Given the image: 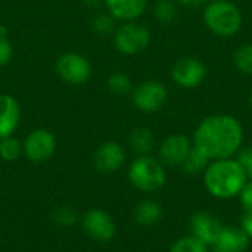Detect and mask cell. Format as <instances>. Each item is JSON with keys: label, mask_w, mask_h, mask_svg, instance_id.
I'll use <instances>...</instances> for the list:
<instances>
[{"label": "cell", "mask_w": 252, "mask_h": 252, "mask_svg": "<svg viewBox=\"0 0 252 252\" xmlns=\"http://www.w3.org/2000/svg\"><path fill=\"white\" fill-rule=\"evenodd\" d=\"M244 142V127L230 114H214L204 118L193 133V143L210 159L232 158Z\"/></svg>", "instance_id": "obj_1"}, {"label": "cell", "mask_w": 252, "mask_h": 252, "mask_svg": "<svg viewBox=\"0 0 252 252\" xmlns=\"http://www.w3.org/2000/svg\"><path fill=\"white\" fill-rule=\"evenodd\" d=\"M247 182L248 177L242 165L232 158L216 159L204 171L207 190L219 199H229L239 195Z\"/></svg>", "instance_id": "obj_2"}, {"label": "cell", "mask_w": 252, "mask_h": 252, "mask_svg": "<svg viewBox=\"0 0 252 252\" xmlns=\"http://www.w3.org/2000/svg\"><path fill=\"white\" fill-rule=\"evenodd\" d=\"M205 27L220 38H230L236 35L244 24L241 9L230 0H213L202 13Z\"/></svg>", "instance_id": "obj_3"}, {"label": "cell", "mask_w": 252, "mask_h": 252, "mask_svg": "<svg viewBox=\"0 0 252 252\" xmlns=\"http://www.w3.org/2000/svg\"><path fill=\"white\" fill-rule=\"evenodd\" d=\"M128 180L142 192H155L165 185L167 174L159 159L149 155H142L130 164Z\"/></svg>", "instance_id": "obj_4"}, {"label": "cell", "mask_w": 252, "mask_h": 252, "mask_svg": "<svg viewBox=\"0 0 252 252\" xmlns=\"http://www.w3.org/2000/svg\"><path fill=\"white\" fill-rule=\"evenodd\" d=\"M151 41V30L145 24H140L137 21L121 22V25H118L115 32L112 34L114 47L126 56H134L145 52L149 47Z\"/></svg>", "instance_id": "obj_5"}, {"label": "cell", "mask_w": 252, "mask_h": 252, "mask_svg": "<svg viewBox=\"0 0 252 252\" xmlns=\"http://www.w3.org/2000/svg\"><path fill=\"white\" fill-rule=\"evenodd\" d=\"M55 72L68 86H83L90 80L93 65L87 56L77 52H66L56 58Z\"/></svg>", "instance_id": "obj_6"}, {"label": "cell", "mask_w": 252, "mask_h": 252, "mask_svg": "<svg viewBox=\"0 0 252 252\" xmlns=\"http://www.w3.org/2000/svg\"><path fill=\"white\" fill-rule=\"evenodd\" d=\"M168 100L167 87L158 80H145L131 90V102L136 109L145 114L161 111Z\"/></svg>", "instance_id": "obj_7"}, {"label": "cell", "mask_w": 252, "mask_h": 252, "mask_svg": "<svg viewBox=\"0 0 252 252\" xmlns=\"http://www.w3.org/2000/svg\"><path fill=\"white\" fill-rule=\"evenodd\" d=\"M56 137L47 128H35L30 131L22 143L24 155L34 164L47 162L56 152Z\"/></svg>", "instance_id": "obj_8"}, {"label": "cell", "mask_w": 252, "mask_h": 252, "mask_svg": "<svg viewBox=\"0 0 252 252\" xmlns=\"http://www.w3.org/2000/svg\"><path fill=\"white\" fill-rule=\"evenodd\" d=\"M207 65L195 56H183L177 59L170 71L171 80L182 89L199 87L207 78Z\"/></svg>", "instance_id": "obj_9"}, {"label": "cell", "mask_w": 252, "mask_h": 252, "mask_svg": "<svg viewBox=\"0 0 252 252\" xmlns=\"http://www.w3.org/2000/svg\"><path fill=\"white\" fill-rule=\"evenodd\" d=\"M81 226L84 233L96 242H109L117 233L112 216L100 208L89 210L81 219Z\"/></svg>", "instance_id": "obj_10"}, {"label": "cell", "mask_w": 252, "mask_h": 252, "mask_svg": "<svg viewBox=\"0 0 252 252\" xmlns=\"http://www.w3.org/2000/svg\"><path fill=\"white\" fill-rule=\"evenodd\" d=\"M192 149L190 140L185 134H171L165 137L158 148V158L162 165H182Z\"/></svg>", "instance_id": "obj_11"}, {"label": "cell", "mask_w": 252, "mask_h": 252, "mask_svg": "<svg viewBox=\"0 0 252 252\" xmlns=\"http://www.w3.org/2000/svg\"><path fill=\"white\" fill-rule=\"evenodd\" d=\"M126 162V151L117 142H103L93 154V165L103 174L118 171Z\"/></svg>", "instance_id": "obj_12"}, {"label": "cell", "mask_w": 252, "mask_h": 252, "mask_svg": "<svg viewBox=\"0 0 252 252\" xmlns=\"http://www.w3.org/2000/svg\"><path fill=\"white\" fill-rule=\"evenodd\" d=\"M223 227L224 226L216 216L205 211H198L190 217L192 236H195L205 245H213Z\"/></svg>", "instance_id": "obj_13"}, {"label": "cell", "mask_w": 252, "mask_h": 252, "mask_svg": "<svg viewBox=\"0 0 252 252\" xmlns=\"http://www.w3.org/2000/svg\"><path fill=\"white\" fill-rule=\"evenodd\" d=\"M22 117L18 99L9 93H0V139L13 136Z\"/></svg>", "instance_id": "obj_14"}, {"label": "cell", "mask_w": 252, "mask_h": 252, "mask_svg": "<svg viewBox=\"0 0 252 252\" xmlns=\"http://www.w3.org/2000/svg\"><path fill=\"white\" fill-rule=\"evenodd\" d=\"M214 252H245L250 247V238L236 226H224L211 245Z\"/></svg>", "instance_id": "obj_15"}, {"label": "cell", "mask_w": 252, "mask_h": 252, "mask_svg": "<svg viewBox=\"0 0 252 252\" xmlns=\"http://www.w3.org/2000/svg\"><path fill=\"white\" fill-rule=\"evenodd\" d=\"M149 0H103L106 12L118 22L137 21L148 9Z\"/></svg>", "instance_id": "obj_16"}, {"label": "cell", "mask_w": 252, "mask_h": 252, "mask_svg": "<svg viewBox=\"0 0 252 252\" xmlns=\"http://www.w3.org/2000/svg\"><path fill=\"white\" fill-rule=\"evenodd\" d=\"M133 217H134V221L140 226H145V227L154 226L162 219V207L157 201L145 199L136 205Z\"/></svg>", "instance_id": "obj_17"}, {"label": "cell", "mask_w": 252, "mask_h": 252, "mask_svg": "<svg viewBox=\"0 0 252 252\" xmlns=\"http://www.w3.org/2000/svg\"><path fill=\"white\" fill-rule=\"evenodd\" d=\"M154 145H155L154 133L146 127H137L128 136V146L137 157L148 155L154 149Z\"/></svg>", "instance_id": "obj_18"}, {"label": "cell", "mask_w": 252, "mask_h": 252, "mask_svg": "<svg viewBox=\"0 0 252 252\" xmlns=\"http://www.w3.org/2000/svg\"><path fill=\"white\" fill-rule=\"evenodd\" d=\"M106 89H108V92L111 94L118 96V97H124L127 94H131L133 81H131V78L126 72L115 71V72L108 75V78H106Z\"/></svg>", "instance_id": "obj_19"}, {"label": "cell", "mask_w": 252, "mask_h": 252, "mask_svg": "<svg viewBox=\"0 0 252 252\" xmlns=\"http://www.w3.org/2000/svg\"><path fill=\"white\" fill-rule=\"evenodd\" d=\"M208 165H210V158L204 152H201L198 148H195V146H192L189 155L186 157L185 162L182 164L185 173L192 174V176L205 171Z\"/></svg>", "instance_id": "obj_20"}, {"label": "cell", "mask_w": 252, "mask_h": 252, "mask_svg": "<svg viewBox=\"0 0 252 252\" xmlns=\"http://www.w3.org/2000/svg\"><path fill=\"white\" fill-rule=\"evenodd\" d=\"M117 19L109 13V12H102V13H96L92 21H90V27L92 31H94L99 35H112L117 30Z\"/></svg>", "instance_id": "obj_21"}, {"label": "cell", "mask_w": 252, "mask_h": 252, "mask_svg": "<svg viewBox=\"0 0 252 252\" xmlns=\"http://www.w3.org/2000/svg\"><path fill=\"white\" fill-rule=\"evenodd\" d=\"M24 154L22 142L15 136H7L0 139V158L6 162L16 161Z\"/></svg>", "instance_id": "obj_22"}, {"label": "cell", "mask_w": 252, "mask_h": 252, "mask_svg": "<svg viewBox=\"0 0 252 252\" xmlns=\"http://www.w3.org/2000/svg\"><path fill=\"white\" fill-rule=\"evenodd\" d=\"M233 63L239 72L252 75V43L242 44L233 52Z\"/></svg>", "instance_id": "obj_23"}, {"label": "cell", "mask_w": 252, "mask_h": 252, "mask_svg": "<svg viewBox=\"0 0 252 252\" xmlns=\"http://www.w3.org/2000/svg\"><path fill=\"white\" fill-rule=\"evenodd\" d=\"M154 16L161 24H171L177 18V6L173 0H158L154 6Z\"/></svg>", "instance_id": "obj_24"}, {"label": "cell", "mask_w": 252, "mask_h": 252, "mask_svg": "<svg viewBox=\"0 0 252 252\" xmlns=\"http://www.w3.org/2000/svg\"><path fill=\"white\" fill-rule=\"evenodd\" d=\"M170 252H210L208 245L196 239L195 236H186L173 244Z\"/></svg>", "instance_id": "obj_25"}, {"label": "cell", "mask_w": 252, "mask_h": 252, "mask_svg": "<svg viewBox=\"0 0 252 252\" xmlns=\"http://www.w3.org/2000/svg\"><path fill=\"white\" fill-rule=\"evenodd\" d=\"M52 220L59 224V226H63V227H68V226H72L75 224V221L78 220V216L77 213L68 207V205H61V207H56L52 213Z\"/></svg>", "instance_id": "obj_26"}, {"label": "cell", "mask_w": 252, "mask_h": 252, "mask_svg": "<svg viewBox=\"0 0 252 252\" xmlns=\"http://www.w3.org/2000/svg\"><path fill=\"white\" fill-rule=\"evenodd\" d=\"M236 161L242 165V168H244V171H245V174H247V177L252 180V148H241L239 151H238V158H236Z\"/></svg>", "instance_id": "obj_27"}, {"label": "cell", "mask_w": 252, "mask_h": 252, "mask_svg": "<svg viewBox=\"0 0 252 252\" xmlns=\"http://www.w3.org/2000/svg\"><path fill=\"white\" fill-rule=\"evenodd\" d=\"M13 56V46L9 37H0V68L9 65Z\"/></svg>", "instance_id": "obj_28"}, {"label": "cell", "mask_w": 252, "mask_h": 252, "mask_svg": "<svg viewBox=\"0 0 252 252\" xmlns=\"http://www.w3.org/2000/svg\"><path fill=\"white\" fill-rule=\"evenodd\" d=\"M239 198L245 211H252V180L245 183V186L239 192Z\"/></svg>", "instance_id": "obj_29"}, {"label": "cell", "mask_w": 252, "mask_h": 252, "mask_svg": "<svg viewBox=\"0 0 252 252\" xmlns=\"http://www.w3.org/2000/svg\"><path fill=\"white\" fill-rule=\"evenodd\" d=\"M242 230L248 235V238L252 239V211H245L242 217Z\"/></svg>", "instance_id": "obj_30"}, {"label": "cell", "mask_w": 252, "mask_h": 252, "mask_svg": "<svg viewBox=\"0 0 252 252\" xmlns=\"http://www.w3.org/2000/svg\"><path fill=\"white\" fill-rule=\"evenodd\" d=\"M177 1L186 7H199L207 3V0H177Z\"/></svg>", "instance_id": "obj_31"}, {"label": "cell", "mask_w": 252, "mask_h": 252, "mask_svg": "<svg viewBox=\"0 0 252 252\" xmlns=\"http://www.w3.org/2000/svg\"><path fill=\"white\" fill-rule=\"evenodd\" d=\"M103 0H83V4L89 9H99L102 6Z\"/></svg>", "instance_id": "obj_32"}, {"label": "cell", "mask_w": 252, "mask_h": 252, "mask_svg": "<svg viewBox=\"0 0 252 252\" xmlns=\"http://www.w3.org/2000/svg\"><path fill=\"white\" fill-rule=\"evenodd\" d=\"M250 103H251V106H252V93H251V96H250Z\"/></svg>", "instance_id": "obj_33"}]
</instances>
